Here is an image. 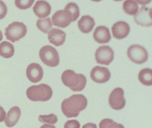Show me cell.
I'll use <instances>...</instances> for the list:
<instances>
[{"instance_id":"6da1fadb","label":"cell","mask_w":152,"mask_h":128,"mask_svg":"<svg viewBox=\"0 0 152 128\" xmlns=\"http://www.w3.org/2000/svg\"><path fill=\"white\" fill-rule=\"evenodd\" d=\"M88 100L83 94H74L64 100L61 109L65 116L68 117H77L80 112L87 107Z\"/></svg>"},{"instance_id":"7a4b0ae2","label":"cell","mask_w":152,"mask_h":128,"mask_svg":"<svg viewBox=\"0 0 152 128\" xmlns=\"http://www.w3.org/2000/svg\"><path fill=\"white\" fill-rule=\"evenodd\" d=\"M61 79L64 84L73 91H82L87 84V79L84 75L76 73L71 69L63 72Z\"/></svg>"},{"instance_id":"3957f363","label":"cell","mask_w":152,"mask_h":128,"mask_svg":"<svg viewBox=\"0 0 152 128\" xmlns=\"http://www.w3.org/2000/svg\"><path fill=\"white\" fill-rule=\"evenodd\" d=\"M53 91L49 85L41 84L33 85L27 89L26 95L30 100L34 101H46L51 98Z\"/></svg>"},{"instance_id":"277c9868","label":"cell","mask_w":152,"mask_h":128,"mask_svg":"<svg viewBox=\"0 0 152 128\" xmlns=\"http://www.w3.org/2000/svg\"><path fill=\"white\" fill-rule=\"evenodd\" d=\"M7 39L15 42L25 36L27 32L26 25L22 22L15 21L9 25L5 29Z\"/></svg>"},{"instance_id":"5b68a950","label":"cell","mask_w":152,"mask_h":128,"mask_svg":"<svg viewBox=\"0 0 152 128\" xmlns=\"http://www.w3.org/2000/svg\"><path fill=\"white\" fill-rule=\"evenodd\" d=\"M42 61L47 65L56 67L59 64V56L57 50L50 45H45L39 52Z\"/></svg>"},{"instance_id":"8992f818","label":"cell","mask_w":152,"mask_h":128,"mask_svg":"<svg viewBox=\"0 0 152 128\" xmlns=\"http://www.w3.org/2000/svg\"><path fill=\"white\" fill-rule=\"evenodd\" d=\"M127 56L133 63L141 64L146 62L148 58V53L143 46L133 44L128 48Z\"/></svg>"},{"instance_id":"52a82bcc","label":"cell","mask_w":152,"mask_h":128,"mask_svg":"<svg viewBox=\"0 0 152 128\" xmlns=\"http://www.w3.org/2000/svg\"><path fill=\"white\" fill-rule=\"evenodd\" d=\"M114 53L113 49L108 45L101 46L98 48L95 53L97 63L108 65L113 61Z\"/></svg>"},{"instance_id":"ba28073f","label":"cell","mask_w":152,"mask_h":128,"mask_svg":"<svg viewBox=\"0 0 152 128\" xmlns=\"http://www.w3.org/2000/svg\"><path fill=\"white\" fill-rule=\"evenodd\" d=\"M109 105L115 110H119L125 106L126 101L124 97V92L121 88L114 89L109 97Z\"/></svg>"},{"instance_id":"9c48e42d","label":"cell","mask_w":152,"mask_h":128,"mask_svg":"<svg viewBox=\"0 0 152 128\" xmlns=\"http://www.w3.org/2000/svg\"><path fill=\"white\" fill-rule=\"evenodd\" d=\"M52 21L54 25L64 28L73 22V16L68 11L60 10L54 13L52 17Z\"/></svg>"},{"instance_id":"30bf717a","label":"cell","mask_w":152,"mask_h":128,"mask_svg":"<svg viewBox=\"0 0 152 128\" xmlns=\"http://www.w3.org/2000/svg\"><path fill=\"white\" fill-rule=\"evenodd\" d=\"M151 8L142 6L134 17V20L141 26L150 27L152 25Z\"/></svg>"},{"instance_id":"8fae6325","label":"cell","mask_w":152,"mask_h":128,"mask_svg":"<svg viewBox=\"0 0 152 128\" xmlns=\"http://www.w3.org/2000/svg\"><path fill=\"white\" fill-rule=\"evenodd\" d=\"M90 76L91 79L95 82L104 83L109 81L111 74L107 68L96 66L92 68Z\"/></svg>"},{"instance_id":"7c38bea8","label":"cell","mask_w":152,"mask_h":128,"mask_svg":"<svg viewBox=\"0 0 152 128\" xmlns=\"http://www.w3.org/2000/svg\"><path fill=\"white\" fill-rule=\"evenodd\" d=\"M26 74L29 81L33 83H38L43 77V69L39 64L32 63L27 67Z\"/></svg>"},{"instance_id":"4fadbf2b","label":"cell","mask_w":152,"mask_h":128,"mask_svg":"<svg viewBox=\"0 0 152 128\" xmlns=\"http://www.w3.org/2000/svg\"><path fill=\"white\" fill-rule=\"evenodd\" d=\"M112 31L114 37L117 39H123L129 35L130 26L125 21H117L112 26Z\"/></svg>"},{"instance_id":"5bb4252c","label":"cell","mask_w":152,"mask_h":128,"mask_svg":"<svg viewBox=\"0 0 152 128\" xmlns=\"http://www.w3.org/2000/svg\"><path fill=\"white\" fill-rule=\"evenodd\" d=\"M66 33L61 29L52 28L49 31L48 37L50 42L56 46L62 45L65 41Z\"/></svg>"},{"instance_id":"9a60e30c","label":"cell","mask_w":152,"mask_h":128,"mask_svg":"<svg viewBox=\"0 0 152 128\" xmlns=\"http://www.w3.org/2000/svg\"><path fill=\"white\" fill-rule=\"evenodd\" d=\"M93 37L99 44L107 43L111 39L109 29L104 26H98L93 33Z\"/></svg>"},{"instance_id":"2e32d148","label":"cell","mask_w":152,"mask_h":128,"mask_svg":"<svg viewBox=\"0 0 152 128\" xmlns=\"http://www.w3.org/2000/svg\"><path fill=\"white\" fill-rule=\"evenodd\" d=\"M51 10L50 4L45 1H37L33 7L34 12L41 18L48 17L50 14Z\"/></svg>"},{"instance_id":"e0dca14e","label":"cell","mask_w":152,"mask_h":128,"mask_svg":"<svg viewBox=\"0 0 152 128\" xmlns=\"http://www.w3.org/2000/svg\"><path fill=\"white\" fill-rule=\"evenodd\" d=\"M21 115V109L18 107H13L10 108L5 121L6 125L9 128L15 126L18 122Z\"/></svg>"},{"instance_id":"ac0fdd59","label":"cell","mask_w":152,"mask_h":128,"mask_svg":"<svg viewBox=\"0 0 152 128\" xmlns=\"http://www.w3.org/2000/svg\"><path fill=\"white\" fill-rule=\"evenodd\" d=\"M78 27L82 33H88L93 29L95 25L94 19L89 16L85 15L81 17L78 21Z\"/></svg>"},{"instance_id":"d6986e66","label":"cell","mask_w":152,"mask_h":128,"mask_svg":"<svg viewBox=\"0 0 152 128\" xmlns=\"http://www.w3.org/2000/svg\"><path fill=\"white\" fill-rule=\"evenodd\" d=\"M15 48L10 43L4 41L0 44V55L6 58H9L14 56Z\"/></svg>"},{"instance_id":"ffe728a7","label":"cell","mask_w":152,"mask_h":128,"mask_svg":"<svg viewBox=\"0 0 152 128\" xmlns=\"http://www.w3.org/2000/svg\"><path fill=\"white\" fill-rule=\"evenodd\" d=\"M138 80L142 84L146 86L152 84V70L149 68H145L140 71Z\"/></svg>"},{"instance_id":"44dd1931","label":"cell","mask_w":152,"mask_h":128,"mask_svg":"<svg viewBox=\"0 0 152 128\" xmlns=\"http://www.w3.org/2000/svg\"><path fill=\"white\" fill-rule=\"evenodd\" d=\"M124 11L130 15H135L138 11V5L135 1L127 0L124 1L123 4Z\"/></svg>"},{"instance_id":"7402d4cb","label":"cell","mask_w":152,"mask_h":128,"mask_svg":"<svg viewBox=\"0 0 152 128\" xmlns=\"http://www.w3.org/2000/svg\"><path fill=\"white\" fill-rule=\"evenodd\" d=\"M36 25L39 30L46 33H48L49 30L53 27L52 22L49 17L38 20Z\"/></svg>"},{"instance_id":"603a6c76","label":"cell","mask_w":152,"mask_h":128,"mask_svg":"<svg viewBox=\"0 0 152 128\" xmlns=\"http://www.w3.org/2000/svg\"><path fill=\"white\" fill-rule=\"evenodd\" d=\"M64 10L71 12L73 16V22L76 20L80 16V11L79 6L75 3H69L66 6Z\"/></svg>"},{"instance_id":"cb8c5ba5","label":"cell","mask_w":152,"mask_h":128,"mask_svg":"<svg viewBox=\"0 0 152 128\" xmlns=\"http://www.w3.org/2000/svg\"><path fill=\"white\" fill-rule=\"evenodd\" d=\"M99 128H124L123 125L114 121L111 119H104L99 124Z\"/></svg>"},{"instance_id":"d4e9b609","label":"cell","mask_w":152,"mask_h":128,"mask_svg":"<svg viewBox=\"0 0 152 128\" xmlns=\"http://www.w3.org/2000/svg\"><path fill=\"white\" fill-rule=\"evenodd\" d=\"M39 120L41 122L55 124L58 121V117L56 115L51 113L48 115H40Z\"/></svg>"},{"instance_id":"484cf974","label":"cell","mask_w":152,"mask_h":128,"mask_svg":"<svg viewBox=\"0 0 152 128\" xmlns=\"http://www.w3.org/2000/svg\"><path fill=\"white\" fill-rule=\"evenodd\" d=\"M34 0H22V1H15V4L16 6L21 9H29L33 4Z\"/></svg>"},{"instance_id":"4316f807","label":"cell","mask_w":152,"mask_h":128,"mask_svg":"<svg viewBox=\"0 0 152 128\" xmlns=\"http://www.w3.org/2000/svg\"><path fill=\"white\" fill-rule=\"evenodd\" d=\"M80 123L76 120H70L67 121L65 124L64 128H80Z\"/></svg>"},{"instance_id":"83f0119b","label":"cell","mask_w":152,"mask_h":128,"mask_svg":"<svg viewBox=\"0 0 152 128\" xmlns=\"http://www.w3.org/2000/svg\"><path fill=\"white\" fill-rule=\"evenodd\" d=\"M7 12V5L3 1H0V20L4 18Z\"/></svg>"},{"instance_id":"f1b7e54d","label":"cell","mask_w":152,"mask_h":128,"mask_svg":"<svg viewBox=\"0 0 152 128\" xmlns=\"http://www.w3.org/2000/svg\"><path fill=\"white\" fill-rule=\"evenodd\" d=\"M6 111L4 110V108L0 106V122L5 121L6 117Z\"/></svg>"},{"instance_id":"f546056e","label":"cell","mask_w":152,"mask_h":128,"mask_svg":"<svg viewBox=\"0 0 152 128\" xmlns=\"http://www.w3.org/2000/svg\"><path fill=\"white\" fill-rule=\"evenodd\" d=\"M82 128H97V126L92 123H88L83 126Z\"/></svg>"},{"instance_id":"4dcf8cb0","label":"cell","mask_w":152,"mask_h":128,"mask_svg":"<svg viewBox=\"0 0 152 128\" xmlns=\"http://www.w3.org/2000/svg\"><path fill=\"white\" fill-rule=\"evenodd\" d=\"M40 128H56V127L54 125L50 124H44L41 126Z\"/></svg>"},{"instance_id":"1f68e13d","label":"cell","mask_w":152,"mask_h":128,"mask_svg":"<svg viewBox=\"0 0 152 128\" xmlns=\"http://www.w3.org/2000/svg\"><path fill=\"white\" fill-rule=\"evenodd\" d=\"M136 2H137V3H139V4H142V5H144V4H147L148 3L150 2V1H135Z\"/></svg>"},{"instance_id":"d6a6232c","label":"cell","mask_w":152,"mask_h":128,"mask_svg":"<svg viewBox=\"0 0 152 128\" xmlns=\"http://www.w3.org/2000/svg\"><path fill=\"white\" fill-rule=\"evenodd\" d=\"M2 39H3V34L1 31L0 30V41H2Z\"/></svg>"}]
</instances>
